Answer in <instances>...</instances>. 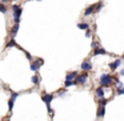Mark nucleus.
Segmentation results:
<instances>
[{
	"label": "nucleus",
	"instance_id": "nucleus-1",
	"mask_svg": "<svg viewBox=\"0 0 124 121\" xmlns=\"http://www.w3.org/2000/svg\"><path fill=\"white\" fill-rule=\"evenodd\" d=\"M99 81H100V85H101L103 88H104V86H111V85H112V83H113V77L111 75L104 73V75L100 76Z\"/></svg>",
	"mask_w": 124,
	"mask_h": 121
},
{
	"label": "nucleus",
	"instance_id": "nucleus-2",
	"mask_svg": "<svg viewBox=\"0 0 124 121\" xmlns=\"http://www.w3.org/2000/svg\"><path fill=\"white\" fill-rule=\"evenodd\" d=\"M12 9H14V20H15V24H19L20 23V16H22V7L17 6V4H14L12 6Z\"/></svg>",
	"mask_w": 124,
	"mask_h": 121
},
{
	"label": "nucleus",
	"instance_id": "nucleus-3",
	"mask_svg": "<svg viewBox=\"0 0 124 121\" xmlns=\"http://www.w3.org/2000/svg\"><path fill=\"white\" fill-rule=\"evenodd\" d=\"M43 64H44L43 60H41V59H38L36 61H32V63H31V67H30V68H31V71H32V72H38L39 68H40Z\"/></svg>",
	"mask_w": 124,
	"mask_h": 121
},
{
	"label": "nucleus",
	"instance_id": "nucleus-4",
	"mask_svg": "<svg viewBox=\"0 0 124 121\" xmlns=\"http://www.w3.org/2000/svg\"><path fill=\"white\" fill-rule=\"evenodd\" d=\"M54 99H55V96H54V94H51V93H44L43 96H41V100L46 102L47 107L51 105V102H52V100H54Z\"/></svg>",
	"mask_w": 124,
	"mask_h": 121
},
{
	"label": "nucleus",
	"instance_id": "nucleus-5",
	"mask_svg": "<svg viewBox=\"0 0 124 121\" xmlns=\"http://www.w3.org/2000/svg\"><path fill=\"white\" fill-rule=\"evenodd\" d=\"M88 73L87 72H84V73H81V75H78V77H76V83L78 84H85L87 83V80H88Z\"/></svg>",
	"mask_w": 124,
	"mask_h": 121
},
{
	"label": "nucleus",
	"instance_id": "nucleus-6",
	"mask_svg": "<svg viewBox=\"0 0 124 121\" xmlns=\"http://www.w3.org/2000/svg\"><path fill=\"white\" fill-rule=\"evenodd\" d=\"M120 65H121V59H117V60H115V61L109 63V65H108V67H109L111 71H116L119 67H120Z\"/></svg>",
	"mask_w": 124,
	"mask_h": 121
},
{
	"label": "nucleus",
	"instance_id": "nucleus-7",
	"mask_svg": "<svg viewBox=\"0 0 124 121\" xmlns=\"http://www.w3.org/2000/svg\"><path fill=\"white\" fill-rule=\"evenodd\" d=\"M92 14H96V4H92L84 11V16H89Z\"/></svg>",
	"mask_w": 124,
	"mask_h": 121
},
{
	"label": "nucleus",
	"instance_id": "nucleus-8",
	"mask_svg": "<svg viewBox=\"0 0 124 121\" xmlns=\"http://www.w3.org/2000/svg\"><path fill=\"white\" fill-rule=\"evenodd\" d=\"M99 55H101V56H105V55H108V52L105 51L103 47H99V48H96L93 51V56H99Z\"/></svg>",
	"mask_w": 124,
	"mask_h": 121
},
{
	"label": "nucleus",
	"instance_id": "nucleus-9",
	"mask_svg": "<svg viewBox=\"0 0 124 121\" xmlns=\"http://www.w3.org/2000/svg\"><path fill=\"white\" fill-rule=\"evenodd\" d=\"M80 68L84 71V72H88V71L92 69V63L91 61H84L83 64L80 65Z\"/></svg>",
	"mask_w": 124,
	"mask_h": 121
},
{
	"label": "nucleus",
	"instance_id": "nucleus-10",
	"mask_svg": "<svg viewBox=\"0 0 124 121\" xmlns=\"http://www.w3.org/2000/svg\"><path fill=\"white\" fill-rule=\"evenodd\" d=\"M95 93H96V97H97L99 100L104 99V89H103L101 85H100L99 88H96V92H95Z\"/></svg>",
	"mask_w": 124,
	"mask_h": 121
},
{
	"label": "nucleus",
	"instance_id": "nucleus-11",
	"mask_svg": "<svg viewBox=\"0 0 124 121\" xmlns=\"http://www.w3.org/2000/svg\"><path fill=\"white\" fill-rule=\"evenodd\" d=\"M105 114V105H99V109H97V118L104 117Z\"/></svg>",
	"mask_w": 124,
	"mask_h": 121
},
{
	"label": "nucleus",
	"instance_id": "nucleus-12",
	"mask_svg": "<svg viewBox=\"0 0 124 121\" xmlns=\"http://www.w3.org/2000/svg\"><path fill=\"white\" fill-rule=\"evenodd\" d=\"M79 73L78 72H68L67 76H65V80H76Z\"/></svg>",
	"mask_w": 124,
	"mask_h": 121
},
{
	"label": "nucleus",
	"instance_id": "nucleus-13",
	"mask_svg": "<svg viewBox=\"0 0 124 121\" xmlns=\"http://www.w3.org/2000/svg\"><path fill=\"white\" fill-rule=\"evenodd\" d=\"M78 28L79 29H89V23H78Z\"/></svg>",
	"mask_w": 124,
	"mask_h": 121
},
{
	"label": "nucleus",
	"instance_id": "nucleus-14",
	"mask_svg": "<svg viewBox=\"0 0 124 121\" xmlns=\"http://www.w3.org/2000/svg\"><path fill=\"white\" fill-rule=\"evenodd\" d=\"M76 80H65V83H64V86L65 88H68V86H72V85H76Z\"/></svg>",
	"mask_w": 124,
	"mask_h": 121
},
{
	"label": "nucleus",
	"instance_id": "nucleus-15",
	"mask_svg": "<svg viewBox=\"0 0 124 121\" xmlns=\"http://www.w3.org/2000/svg\"><path fill=\"white\" fill-rule=\"evenodd\" d=\"M17 29H19V24H15V27L12 28V31H11V35L12 36H16L17 35Z\"/></svg>",
	"mask_w": 124,
	"mask_h": 121
},
{
	"label": "nucleus",
	"instance_id": "nucleus-16",
	"mask_svg": "<svg viewBox=\"0 0 124 121\" xmlns=\"http://www.w3.org/2000/svg\"><path fill=\"white\" fill-rule=\"evenodd\" d=\"M8 109H9V112L14 110V100H12V99L8 100Z\"/></svg>",
	"mask_w": 124,
	"mask_h": 121
},
{
	"label": "nucleus",
	"instance_id": "nucleus-17",
	"mask_svg": "<svg viewBox=\"0 0 124 121\" xmlns=\"http://www.w3.org/2000/svg\"><path fill=\"white\" fill-rule=\"evenodd\" d=\"M31 81H32V84H36V85H38V84H39V77H38V76H32V78H31Z\"/></svg>",
	"mask_w": 124,
	"mask_h": 121
},
{
	"label": "nucleus",
	"instance_id": "nucleus-18",
	"mask_svg": "<svg viewBox=\"0 0 124 121\" xmlns=\"http://www.w3.org/2000/svg\"><path fill=\"white\" fill-rule=\"evenodd\" d=\"M0 12H3V14H7V7L4 4H0Z\"/></svg>",
	"mask_w": 124,
	"mask_h": 121
},
{
	"label": "nucleus",
	"instance_id": "nucleus-19",
	"mask_svg": "<svg viewBox=\"0 0 124 121\" xmlns=\"http://www.w3.org/2000/svg\"><path fill=\"white\" fill-rule=\"evenodd\" d=\"M14 45H17L16 41H15V40H11L8 44H7V48H9V47H14Z\"/></svg>",
	"mask_w": 124,
	"mask_h": 121
},
{
	"label": "nucleus",
	"instance_id": "nucleus-20",
	"mask_svg": "<svg viewBox=\"0 0 124 121\" xmlns=\"http://www.w3.org/2000/svg\"><path fill=\"white\" fill-rule=\"evenodd\" d=\"M17 97H19V93H17V92H14V93L11 94V99L14 100V101H15V100L17 99Z\"/></svg>",
	"mask_w": 124,
	"mask_h": 121
},
{
	"label": "nucleus",
	"instance_id": "nucleus-21",
	"mask_svg": "<svg viewBox=\"0 0 124 121\" xmlns=\"http://www.w3.org/2000/svg\"><path fill=\"white\" fill-rule=\"evenodd\" d=\"M99 47H100V44L97 43V41H92V48H93V49L99 48Z\"/></svg>",
	"mask_w": 124,
	"mask_h": 121
},
{
	"label": "nucleus",
	"instance_id": "nucleus-22",
	"mask_svg": "<svg viewBox=\"0 0 124 121\" xmlns=\"http://www.w3.org/2000/svg\"><path fill=\"white\" fill-rule=\"evenodd\" d=\"M101 7H103V3H97L96 4V12H99L101 9Z\"/></svg>",
	"mask_w": 124,
	"mask_h": 121
},
{
	"label": "nucleus",
	"instance_id": "nucleus-23",
	"mask_svg": "<svg viewBox=\"0 0 124 121\" xmlns=\"http://www.w3.org/2000/svg\"><path fill=\"white\" fill-rule=\"evenodd\" d=\"M117 94H124V86L117 88Z\"/></svg>",
	"mask_w": 124,
	"mask_h": 121
},
{
	"label": "nucleus",
	"instance_id": "nucleus-24",
	"mask_svg": "<svg viewBox=\"0 0 124 121\" xmlns=\"http://www.w3.org/2000/svg\"><path fill=\"white\" fill-rule=\"evenodd\" d=\"M99 101H100V105H105L108 102V100L107 99H101V100H99Z\"/></svg>",
	"mask_w": 124,
	"mask_h": 121
},
{
	"label": "nucleus",
	"instance_id": "nucleus-25",
	"mask_svg": "<svg viewBox=\"0 0 124 121\" xmlns=\"http://www.w3.org/2000/svg\"><path fill=\"white\" fill-rule=\"evenodd\" d=\"M47 110H48L49 114H54V109L51 108V105H49V107H47Z\"/></svg>",
	"mask_w": 124,
	"mask_h": 121
},
{
	"label": "nucleus",
	"instance_id": "nucleus-26",
	"mask_svg": "<svg viewBox=\"0 0 124 121\" xmlns=\"http://www.w3.org/2000/svg\"><path fill=\"white\" fill-rule=\"evenodd\" d=\"M85 37H91V29H87V32H85Z\"/></svg>",
	"mask_w": 124,
	"mask_h": 121
},
{
	"label": "nucleus",
	"instance_id": "nucleus-27",
	"mask_svg": "<svg viewBox=\"0 0 124 121\" xmlns=\"http://www.w3.org/2000/svg\"><path fill=\"white\" fill-rule=\"evenodd\" d=\"M25 56H27V59H28V60H32V56H31V55L28 53V52H25Z\"/></svg>",
	"mask_w": 124,
	"mask_h": 121
},
{
	"label": "nucleus",
	"instance_id": "nucleus-28",
	"mask_svg": "<svg viewBox=\"0 0 124 121\" xmlns=\"http://www.w3.org/2000/svg\"><path fill=\"white\" fill-rule=\"evenodd\" d=\"M120 76H124V68H123V69L120 71Z\"/></svg>",
	"mask_w": 124,
	"mask_h": 121
},
{
	"label": "nucleus",
	"instance_id": "nucleus-29",
	"mask_svg": "<svg viewBox=\"0 0 124 121\" xmlns=\"http://www.w3.org/2000/svg\"><path fill=\"white\" fill-rule=\"evenodd\" d=\"M1 1H3V3H6V1H8V0H1Z\"/></svg>",
	"mask_w": 124,
	"mask_h": 121
},
{
	"label": "nucleus",
	"instance_id": "nucleus-30",
	"mask_svg": "<svg viewBox=\"0 0 124 121\" xmlns=\"http://www.w3.org/2000/svg\"><path fill=\"white\" fill-rule=\"evenodd\" d=\"M38 1H39V0H38Z\"/></svg>",
	"mask_w": 124,
	"mask_h": 121
}]
</instances>
